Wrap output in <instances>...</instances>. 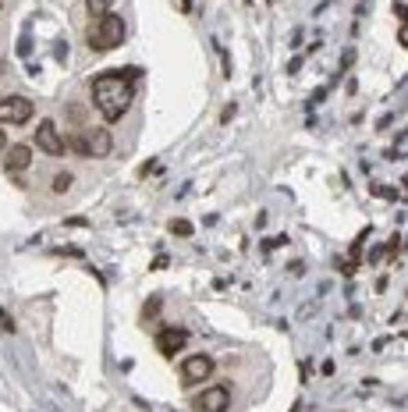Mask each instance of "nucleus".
Wrapping results in <instances>:
<instances>
[{"mask_svg": "<svg viewBox=\"0 0 408 412\" xmlns=\"http://www.w3.org/2000/svg\"><path fill=\"white\" fill-rule=\"evenodd\" d=\"M178 4V11H192V0H174Z\"/></svg>", "mask_w": 408, "mask_h": 412, "instance_id": "nucleus-16", "label": "nucleus"}, {"mask_svg": "<svg viewBox=\"0 0 408 412\" xmlns=\"http://www.w3.org/2000/svg\"><path fill=\"white\" fill-rule=\"evenodd\" d=\"M231 405V391L228 387H206L195 398V412H228Z\"/></svg>", "mask_w": 408, "mask_h": 412, "instance_id": "nucleus-8", "label": "nucleus"}, {"mask_svg": "<svg viewBox=\"0 0 408 412\" xmlns=\"http://www.w3.org/2000/svg\"><path fill=\"white\" fill-rule=\"evenodd\" d=\"M32 163V146H25V142H11V146L4 150V168L14 174V171H29Z\"/></svg>", "mask_w": 408, "mask_h": 412, "instance_id": "nucleus-9", "label": "nucleus"}, {"mask_svg": "<svg viewBox=\"0 0 408 412\" xmlns=\"http://www.w3.org/2000/svg\"><path fill=\"white\" fill-rule=\"evenodd\" d=\"M185 345H189V331H181V327H163L156 334V352L163 359H174Z\"/></svg>", "mask_w": 408, "mask_h": 412, "instance_id": "nucleus-6", "label": "nucleus"}, {"mask_svg": "<svg viewBox=\"0 0 408 412\" xmlns=\"http://www.w3.org/2000/svg\"><path fill=\"white\" fill-rule=\"evenodd\" d=\"M135 78H139V68H128V71H104L93 78V103L99 107L107 121H117L125 117V111L132 107L135 100Z\"/></svg>", "mask_w": 408, "mask_h": 412, "instance_id": "nucleus-1", "label": "nucleus"}, {"mask_svg": "<svg viewBox=\"0 0 408 412\" xmlns=\"http://www.w3.org/2000/svg\"><path fill=\"white\" fill-rule=\"evenodd\" d=\"M86 4H89V14H93V18L110 14V4H107V0H86Z\"/></svg>", "mask_w": 408, "mask_h": 412, "instance_id": "nucleus-13", "label": "nucleus"}, {"mask_svg": "<svg viewBox=\"0 0 408 412\" xmlns=\"http://www.w3.org/2000/svg\"><path fill=\"white\" fill-rule=\"evenodd\" d=\"M86 43L93 50H117L125 43V22L117 14H104V18H93V25L86 29Z\"/></svg>", "mask_w": 408, "mask_h": 412, "instance_id": "nucleus-2", "label": "nucleus"}, {"mask_svg": "<svg viewBox=\"0 0 408 412\" xmlns=\"http://www.w3.org/2000/svg\"><path fill=\"white\" fill-rule=\"evenodd\" d=\"M36 146L43 150V153H50V157H64V153H68L64 135L57 132L53 121H39V128H36Z\"/></svg>", "mask_w": 408, "mask_h": 412, "instance_id": "nucleus-4", "label": "nucleus"}, {"mask_svg": "<svg viewBox=\"0 0 408 412\" xmlns=\"http://www.w3.org/2000/svg\"><path fill=\"white\" fill-rule=\"evenodd\" d=\"M114 150V139L107 128H93L82 135V157H110Z\"/></svg>", "mask_w": 408, "mask_h": 412, "instance_id": "nucleus-7", "label": "nucleus"}, {"mask_svg": "<svg viewBox=\"0 0 408 412\" xmlns=\"http://www.w3.org/2000/svg\"><path fill=\"white\" fill-rule=\"evenodd\" d=\"M0 150H8V139H4V132H0Z\"/></svg>", "mask_w": 408, "mask_h": 412, "instance_id": "nucleus-17", "label": "nucleus"}, {"mask_svg": "<svg viewBox=\"0 0 408 412\" xmlns=\"http://www.w3.org/2000/svg\"><path fill=\"white\" fill-rule=\"evenodd\" d=\"M206 377H213V359L210 356H192L181 363V384L192 387V384H202Z\"/></svg>", "mask_w": 408, "mask_h": 412, "instance_id": "nucleus-5", "label": "nucleus"}, {"mask_svg": "<svg viewBox=\"0 0 408 412\" xmlns=\"http://www.w3.org/2000/svg\"><path fill=\"white\" fill-rule=\"evenodd\" d=\"M0 323H4V331H14V320L4 313V309H0Z\"/></svg>", "mask_w": 408, "mask_h": 412, "instance_id": "nucleus-14", "label": "nucleus"}, {"mask_svg": "<svg viewBox=\"0 0 408 412\" xmlns=\"http://www.w3.org/2000/svg\"><path fill=\"white\" fill-rule=\"evenodd\" d=\"M160 306H163V299H160V295H153V299L146 302V309H142V320H146V323H149V320H156V317H160Z\"/></svg>", "mask_w": 408, "mask_h": 412, "instance_id": "nucleus-10", "label": "nucleus"}, {"mask_svg": "<svg viewBox=\"0 0 408 412\" xmlns=\"http://www.w3.org/2000/svg\"><path fill=\"white\" fill-rule=\"evenodd\" d=\"M68 228H86V217H68Z\"/></svg>", "mask_w": 408, "mask_h": 412, "instance_id": "nucleus-15", "label": "nucleus"}, {"mask_svg": "<svg viewBox=\"0 0 408 412\" xmlns=\"http://www.w3.org/2000/svg\"><path fill=\"white\" fill-rule=\"evenodd\" d=\"M36 107L29 96H4L0 100V125H25L32 121Z\"/></svg>", "mask_w": 408, "mask_h": 412, "instance_id": "nucleus-3", "label": "nucleus"}, {"mask_svg": "<svg viewBox=\"0 0 408 412\" xmlns=\"http://www.w3.org/2000/svg\"><path fill=\"white\" fill-rule=\"evenodd\" d=\"M167 228H171V231H174L178 238H189V235H195V228H192V224H189V220H181V217H178V220H171V224H167Z\"/></svg>", "mask_w": 408, "mask_h": 412, "instance_id": "nucleus-11", "label": "nucleus"}, {"mask_svg": "<svg viewBox=\"0 0 408 412\" xmlns=\"http://www.w3.org/2000/svg\"><path fill=\"white\" fill-rule=\"evenodd\" d=\"M71 181H75L71 171H60V174L53 178V192H68V189H71Z\"/></svg>", "mask_w": 408, "mask_h": 412, "instance_id": "nucleus-12", "label": "nucleus"}]
</instances>
